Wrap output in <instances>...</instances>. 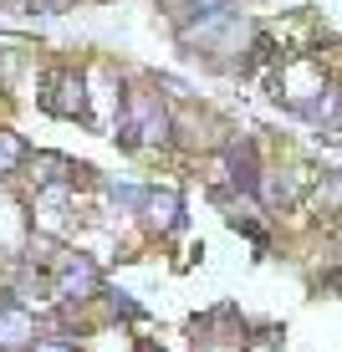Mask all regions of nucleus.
<instances>
[{
	"label": "nucleus",
	"mask_w": 342,
	"mask_h": 352,
	"mask_svg": "<svg viewBox=\"0 0 342 352\" xmlns=\"http://www.w3.org/2000/svg\"><path fill=\"white\" fill-rule=\"evenodd\" d=\"M16 164H21V138L16 133H0V174H10Z\"/></svg>",
	"instance_id": "obj_4"
},
{
	"label": "nucleus",
	"mask_w": 342,
	"mask_h": 352,
	"mask_svg": "<svg viewBox=\"0 0 342 352\" xmlns=\"http://www.w3.org/2000/svg\"><path fill=\"white\" fill-rule=\"evenodd\" d=\"M0 342H6V347H26L31 342V317H26V311H16V307L0 311Z\"/></svg>",
	"instance_id": "obj_1"
},
{
	"label": "nucleus",
	"mask_w": 342,
	"mask_h": 352,
	"mask_svg": "<svg viewBox=\"0 0 342 352\" xmlns=\"http://www.w3.org/2000/svg\"><path fill=\"white\" fill-rule=\"evenodd\" d=\"M133 118H138V133H143V138H164V128H169L153 97H133Z\"/></svg>",
	"instance_id": "obj_2"
},
{
	"label": "nucleus",
	"mask_w": 342,
	"mask_h": 352,
	"mask_svg": "<svg viewBox=\"0 0 342 352\" xmlns=\"http://www.w3.org/2000/svg\"><path fill=\"white\" fill-rule=\"evenodd\" d=\"M56 286H62V291H92L97 286V271L87 261H77V265H67V271H62V281H56Z\"/></svg>",
	"instance_id": "obj_3"
}]
</instances>
